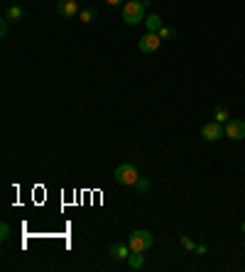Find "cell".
<instances>
[{"label":"cell","mask_w":245,"mask_h":272,"mask_svg":"<svg viewBox=\"0 0 245 272\" xmlns=\"http://www.w3.org/2000/svg\"><path fill=\"white\" fill-rule=\"evenodd\" d=\"M226 137H230V140H245V120H240V118H233V120H228L226 123Z\"/></svg>","instance_id":"8992f818"},{"label":"cell","mask_w":245,"mask_h":272,"mask_svg":"<svg viewBox=\"0 0 245 272\" xmlns=\"http://www.w3.org/2000/svg\"><path fill=\"white\" fill-rule=\"evenodd\" d=\"M8 238H10V226L3 221V223H0V240H8Z\"/></svg>","instance_id":"e0dca14e"},{"label":"cell","mask_w":245,"mask_h":272,"mask_svg":"<svg viewBox=\"0 0 245 272\" xmlns=\"http://www.w3.org/2000/svg\"><path fill=\"white\" fill-rule=\"evenodd\" d=\"M115 182L118 184H125V187H135V182H137V167L132 164V162H123V164H118L115 167Z\"/></svg>","instance_id":"3957f363"},{"label":"cell","mask_w":245,"mask_h":272,"mask_svg":"<svg viewBox=\"0 0 245 272\" xmlns=\"http://www.w3.org/2000/svg\"><path fill=\"white\" fill-rule=\"evenodd\" d=\"M57 13L61 18H76L81 10H78L76 0H57Z\"/></svg>","instance_id":"52a82bcc"},{"label":"cell","mask_w":245,"mask_h":272,"mask_svg":"<svg viewBox=\"0 0 245 272\" xmlns=\"http://www.w3.org/2000/svg\"><path fill=\"white\" fill-rule=\"evenodd\" d=\"M196 253H199V255H206V245H196Z\"/></svg>","instance_id":"d6986e66"},{"label":"cell","mask_w":245,"mask_h":272,"mask_svg":"<svg viewBox=\"0 0 245 272\" xmlns=\"http://www.w3.org/2000/svg\"><path fill=\"white\" fill-rule=\"evenodd\" d=\"M159 44H162V37H159L157 32H147L145 37H140V42H137L140 52H145V54H152V52H157V49H159Z\"/></svg>","instance_id":"5b68a950"},{"label":"cell","mask_w":245,"mask_h":272,"mask_svg":"<svg viewBox=\"0 0 245 272\" xmlns=\"http://www.w3.org/2000/svg\"><path fill=\"white\" fill-rule=\"evenodd\" d=\"M147 0H128L125 5H123V22L125 25H140V22H145V10H147Z\"/></svg>","instance_id":"6da1fadb"},{"label":"cell","mask_w":245,"mask_h":272,"mask_svg":"<svg viewBox=\"0 0 245 272\" xmlns=\"http://www.w3.org/2000/svg\"><path fill=\"white\" fill-rule=\"evenodd\" d=\"M106 3H108V5H120L123 0H106Z\"/></svg>","instance_id":"ffe728a7"},{"label":"cell","mask_w":245,"mask_h":272,"mask_svg":"<svg viewBox=\"0 0 245 272\" xmlns=\"http://www.w3.org/2000/svg\"><path fill=\"white\" fill-rule=\"evenodd\" d=\"M157 35H159L162 39H174V35H177V30H174V27H162V30H159Z\"/></svg>","instance_id":"9a60e30c"},{"label":"cell","mask_w":245,"mask_h":272,"mask_svg":"<svg viewBox=\"0 0 245 272\" xmlns=\"http://www.w3.org/2000/svg\"><path fill=\"white\" fill-rule=\"evenodd\" d=\"M128 245H130L132 253H147V250H152V245H154V235L150 231H132Z\"/></svg>","instance_id":"7a4b0ae2"},{"label":"cell","mask_w":245,"mask_h":272,"mask_svg":"<svg viewBox=\"0 0 245 272\" xmlns=\"http://www.w3.org/2000/svg\"><path fill=\"white\" fill-rule=\"evenodd\" d=\"M150 189V179H145V176H137V182H135V192H147Z\"/></svg>","instance_id":"5bb4252c"},{"label":"cell","mask_w":245,"mask_h":272,"mask_svg":"<svg viewBox=\"0 0 245 272\" xmlns=\"http://www.w3.org/2000/svg\"><path fill=\"white\" fill-rule=\"evenodd\" d=\"M130 245H123V243H115V245H111V255H113L115 260H128L130 257Z\"/></svg>","instance_id":"ba28073f"},{"label":"cell","mask_w":245,"mask_h":272,"mask_svg":"<svg viewBox=\"0 0 245 272\" xmlns=\"http://www.w3.org/2000/svg\"><path fill=\"white\" fill-rule=\"evenodd\" d=\"M179 240H182V245H184L187 250H191V253H196V243H194V240H191L189 235H182Z\"/></svg>","instance_id":"2e32d148"},{"label":"cell","mask_w":245,"mask_h":272,"mask_svg":"<svg viewBox=\"0 0 245 272\" xmlns=\"http://www.w3.org/2000/svg\"><path fill=\"white\" fill-rule=\"evenodd\" d=\"M8 27H10V20L3 18V20H0V37H5V35H8Z\"/></svg>","instance_id":"ac0fdd59"},{"label":"cell","mask_w":245,"mask_h":272,"mask_svg":"<svg viewBox=\"0 0 245 272\" xmlns=\"http://www.w3.org/2000/svg\"><path fill=\"white\" fill-rule=\"evenodd\" d=\"M213 120H218V123H228V120H230V113H228L226 106H218V108L213 111Z\"/></svg>","instance_id":"7c38bea8"},{"label":"cell","mask_w":245,"mask_h":272,"mask_svg":"<svg viewBox=\"0 0 245 272\" xmlns=\"http://www.w3.org/2000/svg\"><path fill=\"white\" fill-rule=\"evenodd\" d=\"M240 231H243V233H245V221H243V223H240Z\"/></svg>","instance_id":"44dd1931"},{"label":"cell","mask_w":245,"mask_h":272,"mask_svg":"<svg viewBox=\"0 0 245 272\" xmlns=\"http://www.w3.org/2000/svg\"><path fill=\"white\" fill-rule=\"evenodd\" d=\"M145 27H147V32H159L165 27V22H162V18L157 13H152L150 18H145Z\"/></svg>","instance_id":"9c48e42d"},{"label":"cell","mask_w":245,"mask_h":272,"mask_svg":"<svg viewBox=\"0 0 245 272\" xmlns=\"http://www.w3.org/2000/svg\"><path fill=\"white\" fill-rule=\"evenodd\" d=\"M128 265H130L132 270H142V267H145V255H142V253H130V257H128Z\"/></svg>","instance_id":"8fae6325"},{"label":"cell","mask_w":245,"mask_h":272,"mask_svg":"<svg viewBox=\"0 0 245 272\" xmlns=\"http://www.w3.org/2000/svg\"><path fill=\"white\" fill-rule=\"evenodd\" d=\"M78 20H81L84 25H89V22H94V20H96V10H94V8H84V10L78 13Z\"/></svg>","instance_id":"4fadbf2b"},{"label":"cell","mask_w":245,"mask_h":272,"mask_svg":"<svg viewBox=\"0 0 245 272\" xmlns=\"http://www.w3.org/2000/svg\"><path fill=\"white\" fill-rule=\"evenodd\" d=\"M243 248H245V243H243Z\"/></svg>","instance_id":"7402d4cb"},{"label":"cell","mask_w":245,"mask_h":272,"mask_svg":"<svg viewBox=\"0 0 245 272\" xmlns=\"http://www.w3.org/2000/svg\"><path fill=\"white\" fill-rule=\"evenodd\" d=\"M223 135H226V128H223V123H218V120H211V123H206V125L201 128V137H204L206 142H218Z\"/></svg>","instance_id":"277c9868"},{"label":"cell","mask_w":245,"mask_h":272,"mask_svg":"<svg viewBox=\"0 0 245 272\" xmlns=\"http://www.w3.org/2000/svg\"><path fill=\"white\" fill-rule=\"evenodd\" d=\"M5 18L10 20V22H20V20L25 18V10H22L20 5H10V8H8V13H5Z\"/></svg>","instance_id":"30bf717a"}]
</instances>
